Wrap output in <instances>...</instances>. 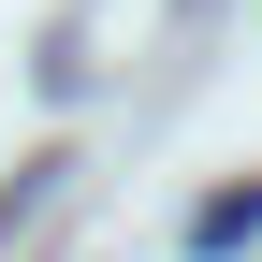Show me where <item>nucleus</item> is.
<instances>
[{
	"mask_svg": "<svg viewBox=\"0 0 262 262\" xmlns=\"http://www.w3.org/2000/svg\"><path fill=\"white\" fill-rule=\"evenodd\" d=\"M248 233H262V175H248V189H219V204L189 219V248H204V262H219V248H248Z\"/></svg>",
	"mask_w": 262,
	"mask_h": 262,
	"instance_id": "obj_1",
	"label": "nucleus"
}]
</instances>
